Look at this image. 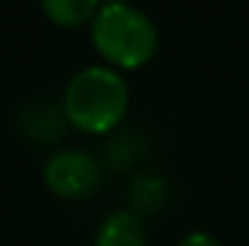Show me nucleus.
<instances>
[{"label":"nucleus","instance_id":"7ed1b4c3","mask_svg":"<svg viewBox=\"0 0 249 246\" xmlns=\"http://www.w3.org/2000/svg\"><path fill=\"white\" fill-rule=\"evenodd\" d=\"M43 180L51 193L61 198H88L101 188V169L90 154H82L77 148H67L53 154L45 162Z\"/></svg>","mask_w":249,"mask_h":246},{"label":"nucleus","instance_id":"0eeeda50","mask_svg":"<svg viewBox=\"0 0 249 246\" xmlns=\"http://www.w3.org/2000/svg\"><path fill=\"white\" fill-rule=\"evenodd\" d=\"M106 3H124V0H106Z\"/></svg>","mask_w":249,"mask_h":246},{"label":"nucleus","instance_id":"f257e3e1","mask_svg":"<svg viewBox=\"0 0 249 246\" xmlns=\"http://www.w3.org/2000/svg\"><path fill=\"white\" fill-rule=\"evenodd\" d=\"M130 106L127 82L117 69L96 64L69 80L64 90V116L88 135L111 132L124 119Z\"/></svg>","mask_w":249,"mask_h":246},{"label":"nucleus","instance_id":"423d86ee","mask_svg":"<svg viewBox=\"0 0 249 246\" xmlns=\"http://www.w3.org/2000/svg\"><path fill=\"white\" fill-rule=\"evenodd\" d=\"M178 246H223V244L204 230H194V233H188V236H183Z\"/></svg>","mask_w":249,"mask_h":246},{"label":"nucleus","instance_id":"20e7f679","mask_svg":"<svg viewBox=\"0 0 249 246\" xmlns=\"http://www.w3.org/2000/svg\"><path fill=\"white\" fill-rule=\"evenodd\" d=\"M96 246H146V225L133 212H111L98 225Z\"/></svg>","mask_w":249,"mask_h":246},{"label":"nucleus","instance_id":"39448f33","mask_svg":"<svg viewBox=\"0 0 249 246\" xmlns=\"http://www.w3.org/2000/svg\"><path fill=\"white\" fill-rule=\"evenodd\" d=\"M43 14L58 27H82L85 21H93L98 14L101 0H40Z\"/></svg>","mask_w":249,"mask_h":246},{"label":"nucleus","instance_id":"f03ea898","mask_svg":"<svg viewBox=\"0 0 249 246\" xmlns=\"http://www.w3.org/2000/svg\"><path fill=\"white\" fill-rule=\"evenodd\" d=\"M90 37L98 56L111 69H141L159 48L151 16L130 3H104L93 16Z\"/></svg>","mask_w":249,"mask_h":246}]
</instances>
